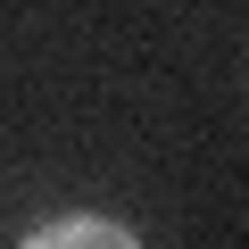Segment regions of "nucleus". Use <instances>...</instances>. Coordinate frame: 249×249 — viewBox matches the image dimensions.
<instances>
[{"mask_svg": "<svg viewBox=\"0 0 249 249\" xmlns=\"http://www.w3.org/2000/svg\"><path fill=\"white\" fill-rule=\"evenodd\" d=\"M25 249H142V241L108 216H50V224L25 232Z\"/></svg>", "mask_w": 249, "mask_h": 249, "instance_id": "obj_1", "label": "nucleus"}]
</instances>
